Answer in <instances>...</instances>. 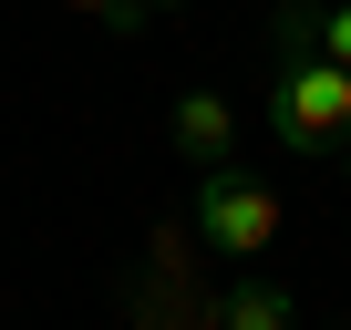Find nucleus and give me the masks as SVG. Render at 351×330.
<instances>
[{
    "label": "nucleus",
    "instance_id": "1",
    "mask_svg": "<svg viewBox=\"0 0 351 330\" xmlns=\"http://www.w3.org/2000/svg\"><path fill=\"white\" fill-rule=\"evenodd\" d=\"M258 124H269L279 155H341L351 144V73L330 52H310L289 21H279V62L258 83Z\"/></svg>",
    "mask_w": 351,
    "mask_h": 330
},
{
    "label": "nucleus",
    "instance_id": "2",
    "mask_svg": "<svg viewBox=\"0 0 351 330\" xmlns=\"http://www.w3.org/2000/svg\"><path fill=\"white\" fill-rule=\"evenodd\" d=\"M186 207H197V238L217 258H269L279 248V217H289L279 186H258L248 165H197V196Z\"/></svg>",
    "mask_w": 351,
    "mask_h": 330
},
{
    "label": "nucleus",
    "instance_id": "3",
    "mask_svg": "<svg viewBox=\"0 0 351 330\" xmlns=\"http://www.w3.org/2000/svg\"><path fill=\"white\" fill-rule=\"evenodd\" d=\"M165 144L186 155V165H238V103L207 93V83H186V93L165 103Z\"/></svg>",
    "mask_w": 351,
    "mask_h": 330
},
{
    "label": "nucleus",
    "instance_id": "4",
    "mask_svg": "<svg viewBox=\"0 0 351 330\" xmlns=\"http://www.w3.org/2000/svg\"><path fill=\"white\" fill-rule=\"evenodd\" d=\"M217 330H300V309H289V289L279 279H228V299H217Z\"/></svg>",
    "mask_w": 351,
    "mask_h": 330
},
{
    "label": "nucleus",
    "instance_id": "5",
    "mask_svg": "<svg viewBox=\"0 0 351 330\" xmlns=\"http://www.w3.org/2000/svg\"><path fill=\"white\" fill-rule=\"evenodd\" d=\"M279 21H289L310 52H330V62L351 73V0H300V11H279Z\"/></svg>",
    "mask_w": 351,
    "mask_h": 330
},
{
    "label": "nucleus",
    "instance_id": "6",
    "mask_svg": "<svg viewBox=\"0 0 351 330\" xmlns=\"http://www.w3.org/2000/svg\"><path fill=\"white\" fill-rule=\"evenodd\" d=\"M62 11H83V21H104L114 42H134V31H145V11H134V0H62Z\"/></svg>",
    "mask_w": 351,
    "mask_h": 330
},
{
    "label": "nucleus",
    "instance_id": "7",
    "mask_svg": "<svg viewBox=\"0 0 351 330\" xmlns=\"http://www.w3.org/2000/svg\"><path fill=\"white\" fill-rule=\"evenodd\" d=\"M134 11H145V21H155V11H186V0H134Z\"/></svg>",
    "mask_w": 351,
    "mask_h": 330
},
{
    "label": "nucleus",
    "instance_id": "8",
    "mask_svg": "<svg viewBox=\"0 0 351 330\" xmlns=\"http://www.w3.org/2000/svg\"><path fill=\"white\" fill-rule=\"evenodd\" d=\"M341 186H351V144H341Z\"/></svg>",
    "mask_w": 351,
    "mask_h": 330
},
{
    "label": "nucleus",
    "instance_id": "9",
    "mask_svg": "<svg viewBox=\"0 0 351 330\" xmlns=\"http://www.w3.org/2000/svg\"><path fill=\"white\" fill-rule=\"evenodd\" d=\"M341 330H351V309H341Z\"/></svg>",
    "mask_w": 351,
    "mask_h": 330
}]
</instances>
